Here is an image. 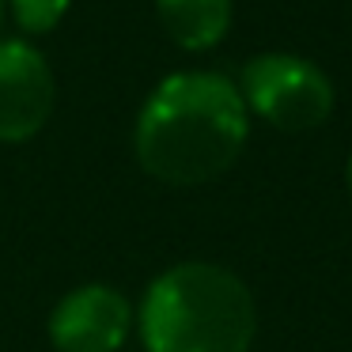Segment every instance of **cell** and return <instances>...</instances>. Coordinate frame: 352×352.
Returning <instances> with one entry per match:
<instances>
[{
    "label": "cell",
    "mask_w": 352,
    "mask_h": 352,
    "mask_svg": "<svg viewBox=\"0 0 352 352\" xmlns=\"http://www.w3.org/2000/svg\"><path fill=\"white\" fill-rule=\"evenodd\" d=\"M133 307L110 284L72 288L50 314V341L57 352H118L129 337Z\"/></svg>",
    "instance_id": "cell-5"
},
{
    "label": "cell",
    "mask_w": 352,
    "mask_h": 352,
    "mask_svg": "<svg viewBox=\"0 0 352 352\" xmlns=\"http://www.w3.org/2000/svg\"><path fill=\"white\" fill-rule=\"evenodd\" d=\"M16 23L23 27L27 34H46L54 31L57 23L69 12V0H8Z\"/></svg>",
    "instance_id": "cell-7"
},
{
    "label": "cell",
    "mask_w": 352,
    "mask_h": 352,
    "mask_svg": "<svg viewBox=\"0 0 352 352\" xmlns=\"http://www.w3.org/2000/svg\"><path fill=\"white\" fill-rule=\"evenodd\" d=\"M243 102L284 133H307L333 114V84L314 61L296 54H258L243 69Z\"/></svg>",
    "instance_id": "cell-3"
},
{
    "label": "cell",
    "mask_w": 352,
    "mask_h": 352,
    "mask_svg": "<svg viewBox=\"0 0 352 352\" xmlns=\"http://www.w3.org/2000/svg\"><path fill=\"white\" fill-rule=\"evenodd\" d=\"M250 133V110L223 72H175L137 118V160L167 186H201L231 170Z\"/></svg>",
    "instance_id": "cell-1"
},
{
    "label": "cell",
    "mask_w": 352,
    "mask_h": 352,
    "mask_svg": "<svg viewBox=\"0 0 352 352\" xmlns=\"http://www.w3.org/2000/svg\"><path fill=\"white\" fill-rule=\"evenodd\" d=\"M344 182H349V197H352V155H349V167H344Z\"/></svg>",
    "instance_id": "cell-8"
},
{
    "label": "cell",
    "mask_w": 352,
    "mask_h": 352,
    "mask_svg": "<svg viewBox=\"0 0 352 352\" xmlns=\"http://www.w3.org/2000/svg\"><path fill=\"white\" fill-rule=\"evenodd\" d=\"M137 322L148 352H250L258 307L239 273L182 261L148 284Z\"/></svg>",
    "instance_id": "cell-2"
},
{
    "label": "cell",
    "mask_w": 352,
    "mask_h": 352,
    "mask_svg": "<svg viewBox=\"0 0 352 352\" xmlns=\"http://www.w3.org/2000/svg\"><path fill=\"white\" fill-rule=\"evenodd\" d=\"M155 16L175 46L201 54L228 34L231 0H155Z\"/></svg>",
    "instance_id": "cell-6"
},
{
    "label": "cell",
    "mask_w": 352,
    "mask_h": 352,
    "mask_svg": "<svg viewBox=\"0 0 352 352\" xmlns=\"http://www.w3.org/2000/svg\"><path fill=\"white\" fill-rule=\"evenodd\" d=\"M57 102L46 57L27 42H0V144L38 137Z\"/></svg>",
    "instance_id": "cell-4"
}]
</instances>
